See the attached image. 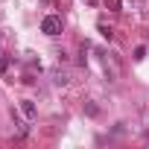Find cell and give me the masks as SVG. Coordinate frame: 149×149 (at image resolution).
I'll return each instance as SVG.
<instances>
[{"mask_svg": "<svg viewBox=\"0 0 149 149\" xmlns=\"http://www.w3.org/2000/svg\"><path fill=\"white\" fill-rule=\"evenodd\" d=\"M41 32L50 35V38H53V35H61V18H58V15H47V18L41 21Z\"/></svg>", "mask_w": 149, "mask_h": 149, "instance_id": "obj_1", "label": "cell"}, {"mask_svg": "<svg viewBox=\"0 0 149 149\" xmlns=\"http://www.w3.org/2000/svg\"><path fill=\"white\" fill-rule=\"evenodd\" d=\"M53 82H56V85H67V82H70V73L61 70V67H56V70H53Z\"/></svg>", "mask_w": 149, "mask_h": 149, "instance_id": "obj_2", "label": "cell"}, {"mask_svg": "<svg viewBox=\"0 0 149 149\" xmlns=\"http://www.w3.org/2000/svg\"><path fill=\"white\" fill-rule=\"evenodd\" d=\"M21 111H24V114H26L29 120H32V117L38 114V108H35V102H32V100H21Z\"/></svg>", "mask_w": 149, "mask_h": 149, "instance_id": "obj_3", "label": "cell"}, {"mask_svg": "<svg viewBox=\"0 0 149 149\" xmlns=\"http://www.w3.org/2000/svg\"><path fill=\"white\" fill-rule=\"evenodd\" d=\"M12 120H15V126H18V137H26V134H29V126H26V123H24L15 111H12Z\"/></svg>", "mask_w": 149, "mask_h": 149, "instance_id": "obj_4", "label": "cell"}, {"mask_svg": "<svg viewBox=\"0 0 149 149\" xmlns=\"http://www.w3.org/2000/svg\"><path fill=\"white\" fill-rule=\"evenodd\" d=\"M85 111H88V114H91V117H97V114H100V108H97V105H94V102H91V100H88V102H85Z\"/></svg>", "mask_w": 149, "mask_h": 149, "instance_id": "obj_5", "label": "cell"}, {"mask_svg": "<svg viewBox=\"0 0 149 149\" xmlns=\"http://www.w3.org/2000/svg\"><path fill=\"white\" fill-rule=\"evenodd\" d=\"M134 58H137V61L146 58V47H137V50H134Z\"/></svg>", "mask_w": 149, "mask_h": 149, "instance_id": "obj_6", "label": "cell"}, {"mask_svg": "<svg viewBox=\"0 0 149 149\" xmlns=\"http://www.w3.org/2000/svg\"><path fill=\"white\" fill-rule=\"evenodd\" d=\"M6 67H9V58H3V56H0V73H3Z\"/></svg>", "mask_w": 149, "mask_h": 149, "instance_id": "obj_7", "label": "cell"}, {"mask_svg": "<svg viewBox=\"0 0 149 149\" xmlns=\"http://www.w3.org/2000/svg\"><path fill=\"white\" fill-rule=\"evenodd\" d=\"M88 3H97V0H88Z\"/></svg>", "mask_w": 149, "mask_h": 149, "instance_id": "obj_8", "label": "cell"}]
</instances>
